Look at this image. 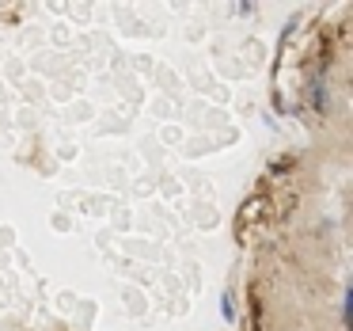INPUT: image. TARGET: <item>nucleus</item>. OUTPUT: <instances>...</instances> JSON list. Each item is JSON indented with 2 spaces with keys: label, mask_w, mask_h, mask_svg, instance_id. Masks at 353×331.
<instances>
[{
  "label": "nucleus",
  "mask_w": 353,
  "mask_h": 331,
  "mask_svg": "<svg viewBox=\"0 0 353 331\" xmlns=\"http://www.w3.org/2000/svg\"><path fill=\"white\" fill-rule=\"evenodd\" d=\"M221 316H224V320H236V305H232V297H228V293H221Z\"/></svg>",
  "instance_id": "f257e3e1"
}]
</instances>
